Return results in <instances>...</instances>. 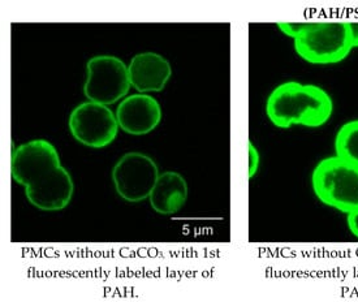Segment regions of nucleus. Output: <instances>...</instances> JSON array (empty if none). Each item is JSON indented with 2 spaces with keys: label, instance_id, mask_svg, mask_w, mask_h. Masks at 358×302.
<instances>
[{
  "label": "nucleus",
  "instance_id": "f257e3e1",
  "mask_svg": "<svg viewBox=\"0 0 358 302\" xmlns=\"http://www.w3.org/2000/svg\"><path fill=\"white\" fill-rule=\"evenodd\" d=\"M334 103L330 94L322 87L296 81L275 87L266 103V113L278 128L302 125L320 128L330 120Z\"/></svg>",
  "mask_w": 358,
  "mask_h": 302
},
{
  "label": "nucleus",
  "instance_id": "7ed1b4c3",
  "mask_svg": "<svg viewBox=\"0 0 358 302\" xmlns=\"http://www.w3.org/2000/svg\"><path fill=\"white\" fill-rule=\"evenodd\" d=\"M294 48L310 64H336L347 59L355 46L349 21L310 22L301 37L294 39Z\"/></svg>",
  "mask_w": 358,
  "mask_h": 302
},
{
  "label": "nucleus",
  "instance_id": "9d476101",
  "mask_svg": "<svg viewBox=\"0 0 358 302\" xmlns=\"http://www.w3.org/2000/svg\"><path fill=\"white\" fill-rule=\"evenodd\" d=\"M133 87L145 93L162 92L172 76L170 62L157 52H141L133 57L128 66Z\"/></svg>",
  "mask_w": 358,
  "mask_h": 302
},
{
  "label": "nucleus",
  "instance_id": "f8f14e48",
  "mask_svg": "<svg viewBox=\"0 0 358 302\" xmlns=\"http://www.w3.org/2000/svg\"><path fill=\"white\" fill-rule=\"evenodd\" d=\"M336 157L358 166V120L344 124L335 138Z\"/></svg>",
  "mask_w": 358,
  "mask_h": 302
},
{
  "label": "nucleus",
  "instance_id": "f03ea898",
  "mask_svg": "<svg viewBox=\"0 0 358 302\" xmlns=\"http://www.w3.org/2000/svg\"><path fill=\"white\" fill-rule=\"evenodd\" d=\"M311 184L315 196L324 205L344 214L358 210V166L339 157H330L317 164Z\"/></svg>",
  "mask_w": 358,
  "mask_h": 302
},
{
  "label": "nucleus",
  "instance_id": "0eeeda50",
  "mask_svg": "<svg viewBox=\"0 0 358 302\" xmlns=\"http://www.w3.org/2000/svg\"><path fill=\"white\" fill-rule=\"evenodd\" d=\"M29 202L42 211H60L73 197V180L62 166L39 173L25 187Z\"/></svg>",
  "mask_w": 358,
  "mask_h": 302
},
{
  "label": "nucleus",
  "instance_id": "39448f33",
  "mask_svg": "<svg viewBox=\"0 0 358 302\" xmlns=\"http://www.w3.org/2000/svg\"><path fill=\"white\" fill-rule=\"evenodd\" d=\"M158 178L157 163L149 155L136 151L124 154L113 170L116 193L132 203L149 199Z\"/></svg>",
  "mask_w": 358,
  "mask_h": 302
},
{
  "label": "nucleus",
  "instance_id": "dca6fc26",
  "mask_svg": "<svg viewBox=\"0 0 358 302\" xmlns=\"http://www.w3.org/2000/svg\"><path fill=\"white\" fill-rule=\"evenodd\" d=\"M350 24V30H352V37L355 41V46L356 48H358V22H353V21H349Z\"/></svg>",
  "mask_w": 358,
  "mask_h": 302
},
{
  "label": "nucleus",
  "instance_id": "6e6552de",
  "mask_svg": "<svg viewBox=\"0 0 358 302\" xmlns=\"http://www.w3.org/2000/svg\"><path fill=\"white\" fill-rule=\"evenodd\" d=\"M62 167L59 152L51 142L34 140L20 145L12 154V179L24 188L39 173Z\"/></svg>",
  "mask_w": 358,
  "mask_h": 302
},
{
  "label": "nucleus",
  "instance_id": "9b49d317",
  "mask_svg": "<svg viewBox=\"0 0 358 302\" xmlns=\"http://www.w3.org/2000/svg\"><path fill=\"white\" fill-rule=\"evenodd\" d=\"M149 199L151 208L158 214H176L188 199V184L178 172L167 171L159 175Z\"/></svg>",
  "mask_w": 358,
  "mask_h": 302
},
{
  "label": "nucleus",
  "instance_id": "2eb2a0df",
  "mask_svg": "<svg viewBox=\"0 0 358 302\" xmlns=\"http://www.w3.org/2000/svg\"><path fill=\"white\" fill-rule=\"evenodd\" d=\"M348 226L350 232L358 238V210L348 214Z\"/></svg>",
  "mask_w": 358,
  "mask_h": 302
},
{
  "label": "nucleus",
  "instance_id": "20e7f679",
  "mask_svg": "<svg viewBox=\"0 0 358 302\" xmlns=\"http://www.w3.org/2000/svg\"><path fill=\"white\" fill-rule=\"evenodd\" d=\"M84 94L95 103H116L129 93L132 87L128 66L122 59L111 55L92 57L86 64Z\"/></svg>",
  "mask_w": 358,
  "mask_h": 302
},
{
  "label": "nucleus",
  "instance_id": "1a4fd4ad",
  "mask_svg": "<svg viewBox=\"0 0 358 302\" xmlns=\"http://www.w3.org/2000/svg\"><path fill=\"white\" fill-rule=\"evenodd\" d=\"M119 128L132 136L152 132L162 120L159 102L149 94H133L124 98L116 110Z\"/></svg>",
  "mask_w": 358,
  "mask_h": 302
},
{
  "label": "nucleus",
  "instance_id": "423d86ee",
  "mask_svg": "<svg viewBox=\"0 0 358 302\" xmlns=\"http://www.w3.org/2000/svg\"><path fill=\"white\" fill-rule=\"evenodd\" d=\"M69 131L76 141L92 149H103L117 136L119 123L108 106L84 102L69 116Z\"/></svg>",
  "mask_w": 358,
  "mask_h": 302
},
{
  "label": "nucleus",
  "instance_id": "ddd939ff",
  "mask_svg": "<svg viewBox=\"0 0 358 302\" xmlns=\"http://www.w3.org/2000/svg\"><path fill=\"white\" fill-rule=\"evenodd\" d=\"M310 22H280L278 24V28L282 30V33L288 37L297 39L308 30Z\"/></svg>",
  "mask_w": 358,
  "mask_h": 302
},
{
  "label": "nucleus",
  "instance_id": "4468645a",
  "mask_svg": "<svg viewBox=\"0 0 358 302\" xmlns=\"http://www.w3.org/2000/svg\"><path fill=\"white\" fill-rule=\"evenodd\" d=\"M259 166V154L255 145L249 142V179H253Z\"/></svg>",
  "mask_w": 358,
  "mask_h": 302
}]
</instances>
